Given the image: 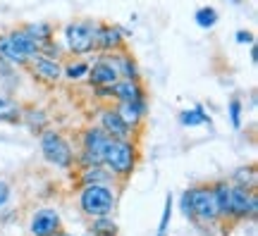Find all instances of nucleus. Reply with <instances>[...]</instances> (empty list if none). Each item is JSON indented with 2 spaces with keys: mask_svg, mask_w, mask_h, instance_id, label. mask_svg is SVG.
Returning a JSON list of instances; mask_svg holds the SVG:
<instances>
[{
  "mask_svg": "<svg viewBox=\"0 0 258 236\" xmlns=\"http://www.w3.org/2000/svg\"><path fill=\"white\" fill-rule=\"evenodd\" d=\"M141 158L137 138H110L103 153V167L117 179V182H127L134 174Z\"/></svg>",
  "mask_w": 258,
  "mask_h": 236,
  "instance_id": "obj_1",
  "label": "nucleus"
},
{
  "mask_svg": "<svg viewBox=\"0 0 258 236\" xmlns=\"http://www.w3.org/2000/svg\"><path fill=\"white\" fill-rule=\"evenodd\" d=\"M38 148H41V155L50 167H55L60 172H72L74 167V143L64 136L62 131L48 127L38 134Z\"/></svg>",
  "mask_w": 258,
  "mask_h": 236,
  "instance_id": "obj_2",
  "label": "nucleus"
},
{
  "mask_svg": "<svg viewBox=\"0 0 258 236\" xmlns=\"http://www.w3.org/2000/svg\"><path fill=\"white\" fill-rule=\"evenodd\" d=\"M77 205L86 217H105L117 208V191L112 184H84L79 186Z\"/></svg>",
  "mask_w": 258,
  "mask_h": 236,
  "instance_id": "obj_3",
  "label": "nucleus"
},
{
  "mask_svg": "<svg viewBox=\"0 0 258 236\" xmlns=\"http://www.w3.org/2000/svg\"><path fill=\"white\" fill-rule=\"evenodd\" d=\"M96 29L98 22L96 19H72L62 27V48L67 55L72 57H86V55L96 53Z\"/></svg>",
  "mask_w": 258,
  "mask_h": 236,
  "instance_id": "obj_4",
  "label": "nucleus"
},
{
  "mask_svg": "<svg viewBox=\"0 0 258 236\" xmlns=\"http://www.w3.org/2000/svg\"><path fill=\"white\" fill-rule=\"evenodd\" d=\"M38 55V46L19 29H10L0 34V60L17 69H27V64Z\"/></svg>",
  "mask_w": 258,
  "mask_h": 236,
  "instance_id": "obj_5",
  "label": "nucleus"
},
{
  "mask_svg": "<svg viewBox=\"0 0 258 236\" xmlns=\"http://www.w3.org/2000/svg\"><path fill=\"white\" fill-rule=\"evenodd\" d=\"M110 136L103 131L98 124H89L79 134V150L74 155V167H91V165H103V153Z\"/></svg>",
  "mask_w": 258,
  "mask_h": 236,
  "instance_id": "obj_6",
  "label": "nucleus"
},
{
  "mask_svg": "<svg viewBox=\"0 0 258 236\" xmlns=\"http://www.w3.org/2000/svg\"><path fill=\"white\" fill-rule=\"evenodd\" d=\"M189 200H191V222L199 229L218 227L222 219L218 215L215 200L211 193V184H194L189 186Z\"/></svg>",
  "mask_w": 258,
  "mask_h": 236,
  "instance_id": "obj_7",
  "label": "nucleus"
},
{
  "mask_svg": "<svg viewBox=\"0 0 258 236\" xmlns=\"http://www.w3.org/2000/svg\"><path fill=\"white\" fill-rule=\"evenodd\" d=\"M258 212V196L253 189L232 184L230 189V222H246Z\"/></svg>",
  "mask_w": 258,
  "mask_h": 236,
  "instance_id": "obj_8",
  "label": "nucleus"
},
{
  "mask_svg": "<svg viewBox=\"0 0 258 236\" xmlns=\"http://www.w3.org/2000/svg\"><path fill=\"white\" fill-rule=\"evenodd\" d=\"M129 31L120 24H110V22H98L96 29V53H117L127 48Z\"/></svg>",
  "mask_w": 258,
  "mask_h": 236,
  "instance_id": "obj_9",
  "label": "nucleus"
},
{
  "mask_svg": "<svg viewBox=\"0 0 258 236\" xmlns=\"http://www.w3.org/2000/svg\"><path fill=\"white\" fill-rule=\"evenodd\" d=\"M96 124L108 134L110 138H137V131L127 127V122L120 117V112L115 110L112 103H103L96 112Z\"/></svg>",
  "mask_w": 258,
  "mask_h": 236,
  "instance_id": "obj_10",
  "label": "nucleus"
},
{
  "mask_svg": "<svg viewBox=\"0 0 258 236\" xmlns=\"http://www.w3.org/2000/svg\"><path fill=\"white\" fill-rule=\"evenodd\" d=\"M120 79V72L112 62L110 53H98L93 57V62H89V74H86V84L89 86H112Z\"/></svg>",
  "mask_w": 258,
  "mask_h": 236,
  "instance_id": "obj_11",
  "label": "nucleus"
},
{
  "mask_svg": "<svg viewBox=\"0 0 258 236\" xmlns=\"http://www.w3.org/2000/svg\"><path fill=\"white\" fill-rule=\"evenodd\" d=\"M60 227H62V217H60L57 208H50V205L34 210L27 224L29 236H50Z\"/></svg>",
  "mask_w": 258,
  "mask_h": 236,
  "instance_id": "obj_12",
  "label": "nucleus"
},
{
  "mask_svg": "<svg viewBox=\"0 0 258 236\" xmlns=\"http://www.w3.org/2000/svg\"><path fill=\"white\" fill-rule=\"evenodd\" d=\"M27 69H29V74H31V79L38 84H43V86H55V84L62 82V62L48 60L43 55H36V57L27 64Z\"/></svg>",
  "mask_w": 258,
  "mask_h": 236,
  "instance_id": "obj_13",
  "label": "nucleus"
},
{
  "mask_svg": "<svg viewBox=\"0 0 258 236\" xmlns=\"http://www.w3.org/2000/svg\"><path fill=\"white\" fill-rule=\"evenodd\" d=\"M115 110L120 112V117L127 122V127L132 131H141L144 122L148 117V98H141V100H129V103H112Z\"/></svg>",
  "mask_w": 258,
  "mask_h": 236,
  "instance_id": "obj_14",
  "label": "nucleus"
},
{
  "mask_svg": "<svg viewBox=\"0 0 258 236\" xmlns=\"http://www.w3.org/2000/svg\"><path fill=\"white\" fill-rule=\"evenodd\" d=\"M148 98L146 86L141 79H117L112 84V103H129V100Z\"/></svg>",
  "mask_w": 258,
  "mask_h": 236,
  "instance_id": "obj_15",
  "label": "nucleus"
},
{
  "mask_svg": "<svg viewBox=\"0 0 258 236\" xmlns=\"http://www.w3.org/2000/svg\"><path fill=\"white\" fill-rule=\"evenodd\" d=\"M19 124H24L34 136H38L43 129L50 127V115H48L43 108L29 105V108H22V119H19Z\"/></svg>",
  "mask_w": 258,
  "mask_h": 236,
  "instance_id": "obj_16",
  "label": "nucleus"
},
{
  "mask_svg": "<svg viewBox=\"0 0 258 236\" xmlns=\"http://www.w3.org/2000/svg\"><path fill=\"white\" fill-rule=\"evenodd\" d=\"M230 189H232L230 179H215V182H211L213 200H215V208H218V215H220L222 222H230Z\"/></svg>",
  "mask_w": 258,
  "mask_h": 236,
  "instance_id": "obj_17",
  "label": "nucleus"
},
{
  "mask_svg": "<svg viewBox=\"0 0 258 236\" xmlns=\"http://www.w3.org/2000/svg\"><path fill=\"white\" fill-rule=\"evenodd\" d=\"M112 62L117 67V72H120V79H141V67H139L137 57L129 53V48L124 50H117V53H110Z\"/></svg>",
  "mask_w": 258,
  "mask_h": 236,
  "instance_id": "obj_18",
  "label": "nucleus"
},
{
  "mask_svg": "<svg viewBox=\"0 0 258 236\" xmlns=\"http://www.w3.org/2000/svg\"><path fill=\"white\" fill-rule=\"evenodd\" d=\"M77 184L84 186V184H117V179L112 177L103 165H91V167H82L79 174H77Z\"/></svg>",
  "mask_w": 258,
  "mask_h": 236,
  "instance_id": "obj_19",
  "label": "nucleus"
},
{
  "mask_svg": "<svg viewBox=\"0 0 258 236\" xmlns=\"http://www.w3.org/2000/svg\"><path fill=\"white\" fill-rule=\"evenodd\" d=\"M86 74H89V60H84V57L62 60V82L82 84L86 82Z\"/></svg>",
  "mask_w": 258,
  "mask_h": 236,
  "instance_id": "obj_20",
  "label": "nucleus"
},
{
  "mask_svg": "<svg viewBox=\"0 0 258 236\" xmlns=\"http://www.w3.org/2000/svg\"><path fill=\"white\" fill-rule=\"evenodd\" d=\"M177 122L179 127L191 129V127H211V115L206 112L203 105H194V108H186L177 115Z\"/></svg>",
  "mask_w": 258,
  "mask_h": 236,
  "instance_id": "obj_21",
  "label": "nucleus"
},
{
  "mask_svg": "<svg viewBox=\"0 0 258 236\" xmlns=\"http://www.w3.org/2000/svg\"><path fill=\"white\" fill-rule=\"evenodd\" d=\"M22 103L10 93H0V124H19L22 119Z\"/></svg>",
  "mask_w": 258,
  "mask_h": 236,
  "instance_id": "obj_22",
  "label": "nucleus"
},
{
  "mask_svg": "<svg viewBox=\"0 0 258 236\" xmlns=\"http://www.w3.org/2000/svg\"><path fill=\"white\" fill-rule=\"evenodd\" d=\"M22 31H24V34H27V36L31 38L38 48L55 38V27H53L50 22H29V24L22 27Z\"/></svg>",
  "mask_w": 258,
  "mask_h": 236,
  "instance_id": "obj_23",
  "label": "nucleus"
},
{
  "mask_svg": "<svg viewBox=\"0 0 258 236\" xmlns=\"http://www.w3.org/2000/svg\"><path fill=\"white\" fill-rule=\"evenodd\" d=\"M89 236H120V224L115 222L112 215H105V217H91Z\"/></svg>",
  "mask_w": 258,
  "mask_h": 236,
  "instance_id": "obj_24",
  "label": "nucleus"
},
{
  "mask_svg": "<svg viewBox=\"0 0 258 236\" xmlns=\"http://www.w3.org/2000/svg\"><path fill=\"white\" fill-rule=\"evenodd\" d=\"M230 184H237V186H246V189L256 191L258 184V172H256V165H244V167H237L230 177Z\"/></svg>",
  "mask_w": 258,
  "mask_h": 236,
  "instance_id": "obj_25",
  "label": "nucleus"
},
{
  "mask_svg": "<svg viewBox=\"0 0 258 236\" xmlns=\"http://www.w3.org/2000/svg\"><path fill=\"white\" fill-rule=\"evenodd\" d=\"M218 19H220L218 10L211 8V5H203V8H199L196 12H194V22H196V27L206 29V31L215 27V24H218Z\"/></svg>",
  "mask_w": 258,
  "mask_h": 236,
  "instance_id": "obj_26",
  "label": "nucleus"
},
{
  "mask_svg": "<svg viewBox=\"0 0 258 236\" xmlns=\"http://www.w3.org/2000/svg\"><path fill=\"white\" fill-rule=\"evenodd\" d=\"M38 55H43V57H48V60H57V62H62L64 60V48H62V43L60 41H48V43H43V46L38 48Z\"/></svg>",
  "mask_w": 258,
  "mask_h": 236,
  "instance_id": "obj_27",
  "label": "nucleus"
},
{
  "mask_svg": "<svg viewBox=\"0 0 258 236\" xmlns=\"http://www.w3.org/2000/svg\"><path fill=\"white\" fill-rule=\"evenodd\" d=\"M227 112H230V124L234 129H241V117H244V103H241L239 96L230 98L227 103Z\"/></svg>",
  "mask_w": 258,
  "mask_h": 236,
  "instance_id": "obj_28",
  "label": "nucleus"
},
{
  "mask_svg": "<svg viewBox=\"0 0 258 236\" xmlns=\"http://www.w3.org/2000/svg\"><path fill=\"white\" fill-rule=\"evenodd\" d=\"M0 82H3V86H8V89H15V86L19 84L17 67H12V64L0 60Z\"/></svg>",
  "mask_w": 258,
  "mask_h": 236,
  "instance_id": "obj_29",
  "label": "nucleus"
},
{
  "mask_svg": "<svg viewBox=\"0 0 258 236\" xmlns=\"http://www.w3.org/2000/svg\"><path fill=\"white\" fill-rule=\"evenodd\" d=\"M93 98L98 103H112V86H93Z\"/></svg>",
  "mask_w": 258,
  "mask_h": 236,
  "instance_id": "obj_30",
  "label": "nucleus"
},
{
  "mask_svg": "<svg viewBox=\"0 0 258 236\" xmlns=\"http://www.w3.org/2000/svg\"><path fill=\"white\" fill-rule=\"evenodd\" d=\"M234 41H237L239 46H253V43H256V36H253V31H249V29H239Z\"/></svg>",
  "mask_w": 258,
  "mask_h": 236,
  "instance_id": "obj_31",
  "label": "nucleus"
},
{
  "mask_svg": "<svg viewBox=\"0 0 258 236\" xmlns=\"http://www.w3.org/2000/svg\"><path fill=\"white\" fill-rule=\"evenodd\" d=\"M12 198V186H10L5 179H0V208H5Z\"/></svg>",
  "mask_w": 258,
  "mask_h": 236,
  "instance_id": "obj_32",
  "label": "nucleus"
},
{
  "mask_svg": "<svg viewBox=\"0 0 258 236\" xmlns=\"http://www.w3.org/2000/svg\"><path fill=\"white\" fill-rule=\"evenodd\" d=\"M179 212H182L186 219H191V200H189V191H184V193L179 196Z\"/></svg>",
  "mask_w": 258,
  "mask_h": 236,
  "instance_id": "obj_33",
  "label": "nucleus"
},
{
  "mask_svg": "<svg viewBox=\"0 0 258 236\" xmlns=\"http://www.w3.org/2000/svg\"><path fill=\"white\" fill-rule=\"evenodd\" d=\"M12 219H17V210H12V208H0V224L3 227H8Z\"/></svg>",
  "mask_w": 258,
  "mask_h": 236,
  "instance_id": "obj_34",
  "label": "nucleus"
},
{
  "mask_svg": "<svg viewBox=\"0 0 258 236\" xmlns=\"http://www.w3.org/2000/svg\"><path fill=\"white\" fill-rule=\"evenodd\" d=\"M251 48V62L256 64L258 62V48H256V43H253V46H249Z\"/></svg>",
  "mask_w": 258,
  "mask_h": 236,
  "instance_id": "obj_35",
  "label": "nucleus"
},
{
  "mask_svg": "<svg viewBox=\"0 0 258 236\" xmlns=\"http://www.w3.org/2000/svg\"><path fill=\"white\" fill-rule=\"evenodd\" d=\"M50 236H74V234H72V231H67V229H62V227H60V229H57V231H53V234H50Z\"/></svg>",
  "mask_w": 258,
  "mask_h": 236,
  "instance_id": "obj_36",
  "label": "nucleus"
},
{
  "mask_svg": "<svg viewBox=\"0 0 258 236\" xmlns=\"http://www.w3.org/2000/svg\"><path fill=\"white\" fill-rule=\"evenodd\" d=\"M232 5H241V3H244V0H230Z\"/></svg>",
  "mask_w": 258,
  "mask_h": 236,
  "instance_id": "obj_37",
  "label": "nucleus"
}]
</instances>
